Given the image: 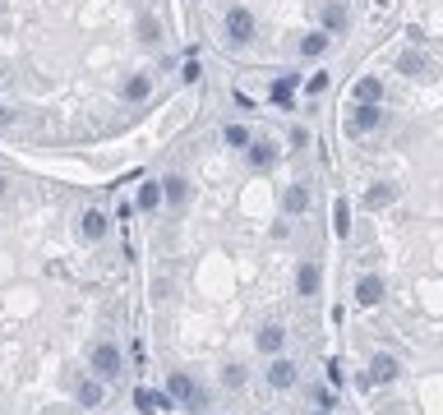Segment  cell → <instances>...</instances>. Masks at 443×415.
Returning <instances> with one entry per match:
<instances>
[{
	"label": "cell",
	"mask_w": 443,
	"mask_h": 415,
	"mask_svg": "<svg viewBox=\"0 0 443 415\" xmlns=\"http://www.w3.org/2000/svg\"><path fill=\"white\" fill-rule=\"evenodd\" d=\"M121 369H125V351L116 342H97L93 351H88V374H93V379L116 383V379H121Z\"/></svg>",
	"instance_id": "6da1fadb"
},
{
	"label": "cell",
	"mask_w": 443,
	"mask_h": 415,
	"mask_svg": "<svg viewBox=\"0 0 443 415\" xmlns=\"http://www.w3.org/2000/svg\"><path fill=\"white\" fill-rule=\"evenodd\" d=\"M166 397L175 401V406H185V411H203V388H199V379H194L190 369H171V379H166Z\"/></svg>",
	"instance_id": "7a4b0ae2"
},
{
	"label": "cell",
	"mask_w": 443,
	"mask_h": 415,
	"mask_svg": "<svg viewBox=\"0 0 443 415\" xmlns=\"http://www.w3.org/2000/svg\"><path fill=\"white\" fill-rule=\"evenodd\" d=\"M222 28H226V42H231V46H250L254 37H259V19H254L245 5H231V9H226Z\"/></svg>",
	"instance_id": "3957f363"
},
{
	"label": "cell",
	"mask_w": 443,
	"mask_h": 415,
	"mask_svg": "<svg viewBox=\"0 0 443 415\" xmlns=\"http://www.w3.org/2000/svg\"><path fill=\"white\" fill-rule=\"evenodd\" d=\"M295 383H300V369H295V360H287V355H273V364H268V388L291 392Z\"/></svg>",
	"instance_id": "277c9868"
},
{
	"label": "cell",
	"mask_w": 443,
	"mask_h": 415,
	"mask_svg": "<svg viewBox=\"0 0 443 415\" xmlns=\"http://www.w3.org/2000/svg\"><path fill=\"white\" fill-rule=\"evenodd\" d=\"M388 300V286H383V277L379 272H365L356 282V304H365V309H374V304H383Z\"/></svg>",
	"instance_id": "5b68a950"
},
{
	"label": "cell",
	"mask_w": 443,
	"mask_h": 415,
	"mask_svg": "<svg viewBox=\"0 0 443 415\" xmlns=\"http://www.w3.org/2000/svg\"><path fill=\"white\" fill-rule=\"evenodd\" d=\"M397 355H388V351H379V355H370V369H365V379L374 383V388H379V383H392L397 379Z\"/></svg>",
	"instance_id": "8992f818"
},
{
	"label": "cell",
	"mask_w": 443,
	"mask_h": 415,
	"mask_svg": "<svg viewBox=\"0 0 443 415\" xmlns=\"http://www.w3.org/2000/svg\"><path fill=\"white\" fill-rule=\"evenodd\" d=\"M319 286H323V268L314 259H305L300 268H295V295H305V300H310V295H319Z\"/></svg>",
	"instance_id": "52a82bcc"
},
{
	"label": "cell",
	"mask_w": 443,
	"mask_h": 415,
	"mask_svg": "<svg viewBox=\"0 0 443 415\" xmlns=\"http://www.w3.org/2000/svg\"><path fill=\"white\" fill-rule=\"evenodd\" d=\"M78 231H83V240H106V231H111V217L102 212V208H88L83 217H78Z\"/></svg>",
	"instance_id": "ba28073f"
},
{
	"label": "cell",
	"mask_w": 443,
	"mask_h": 415,
	"mask_svg": "<svg viewBox=\"0 0 443 415\" xmlns=\"http://www.w3.org/2000/svg\"><path fill=\"white\" fill-rule=\"evenodd\" d=\"M379 125H383V111H379V106H365V102H360L347 130L356 134V138H365V134H374V130H379Z\"/></svg>",
	"instance_id": "9c48e42d"
},
{
	"label": "cell",
	"mask_w": 443,
	"mask_h": 415,
	"mask_svg": "<svg viewBox=\"0 0 443 415\" xmlns=\"http://www.w3.org/2000/svg\"><path fill=\"white\" fill-rule=\"evenodd\" d=\"M254 346H259V355H282V346H287V328H282V323H263L259 337H254Z\"/></svg>",
	"instance_id": "30bf717a"
},
{
	"label": "cell",
	"mask_w": 443,
	"mask_h": 415,
	"mask_svg": "<svg viewBox=\"0 0 443 415\" xmlns=\"http://www.w3.org/2000/svg\"><path fill=\"white\" fill-rule=\"evenodd\" d=\"M121 97L125 102H148V97H153V74H130L121 83Z\"/></svg>",
	"instance_id": "8fae6325"
},
{
	"label": "cell",
	"mask_w": 443,
	"mask_h": 415,
	"mask_svg": "<svg viewBox=\"0 0 443 415\" xmlns=\"http://www.w3.org/2000/svg\"><path fill=\"white\" fill-rule=\"evenodd\" d=\"M347 24H351V14H347V5H342V0H332V5H323V33L342 37V33H347Z\"/></svg>",
	"instance_id": "7c38bea8"
},
{
	"label": "cell",
	"mask_w": 443,
	"mask_h": 415,
	"mask_svg": "<svg viewBox=\"0 0 443 415\" xmlns=\"http://www.w3.org/2000/svg\"><path fill=\"white\" fill-rule=\"evenodd\" d=\"M134 406H139L143 415H153V411H166V406H175L166 392H153V388H134Z\"/></svg>",
	"instance_id": "4fadbf2b"
},
{
	"label": "cell",
	"mask_w": 443,
	"mask_h": 415,
	"mask_svg": "<svg viewBox=\"0 0 443 415\" xmlns=\"http://www.w3.org/2000/svg\"><path fill=\"white\" fill-rule=\"evenodd\" d=\"M102 397H106V383L88 374V379L78 383V406H83V411H93V406H102Z\"/></svg>",
	"instance_id": "5bb4252c"
},
{
	"label": "cell",
	"mask_w": 443,
	"mask_h": 415,
	"mask_svg": "<svg viewBox=\"0 0 443 415\" xmlns=\"http://www.w3.org/2000/svg\"><path fill=\"white\" fill-rule=\"evenodd\" d=\"M397 69H402V74H411V78H429V74H434V65H429V56H420V51H402Z\"/></svg>",
	"instance_id": "9a60e30c"
},
{
	"label": "cell",
	"mask_w": 443,
	"mask_h": 415,
	"mask_svg": "<svg viewBox=\"0 0 443 415\" xmlns=\"http://www.w3.org/2000/svg\"><path fill=\"white\" fill-rule=\"evenodd\" d=\"M392 203H397V185L383 180V185H370V190H365V208H370V212H379V208H392Z\"/></svg>",
	"instance_id": "2e32d148"
},
{
	"label": "cell",
	"mask_w": 443,
	"mask_h": 415,
	"mask_svg": "<svg viewBox=\"0 0 443 415\" xmlns=\"http://www.w3.org/2000/svg\"><path fill=\"white\" fill-rule=\"evenodd\" d=\"M273 162H277V143H268V138H254V143H250V166H254V171H268Z\"/></svg>",
	"instance_id": "e0dca14e"
},
{
	"label": "cell",
	"mask_w": 443,
	"mask_h": 415,
	"mask_svg": "<svg viewBox=\"0 0 443 415\" xmlns=\"http://www.w3.org/2000/svg\"><path fill=\"white\" fill-rule=\"evenodd\" d=\"M162 199H166V203H175V208H180V203H190V180L171 171V175L162 180Z\"/></svg>",
	"instance_id": "ac0fdd59"
},
{
	"label": "cell",
	"mask_w": 443,
	"mask_h": 415,
	"mask_svg": "<svg viewBox=\"0 0 443 415\" xmlns=\"http://www.w3.org/2000/svg\"><path fill=\"white\" fill-rule=\"evenodd\" d=\"M328 46H332V33H323V28H319V33H305V37H300V56H310V61H319Z\"/></svg>",
	"instance_id": "d6986e66"
},
{
	"label": "cell",
	"mask_w": 443,
	"mask_h": 415,
	"mask_svg": "<svg viewBox=\"0 0 443 415\" xmlns=\"http://www.w3.org/2000/svg\"><path fill=\"white\" fill-rule=\"evenodd\" d=\"M305 208H310V190H305V185H291V190L282 194V212H287V217H300Z\"/></svg>",
	"instance_id": "ffe728a7"
},
{
	"label": "cell",
	"mask_w": 443,
	"mask_h": 415,
	"mask_svg": "<svg viewBox=\"0 0 443 415\" xmlns=\"http://www.w3.org/2000/svg\"><path fill=\"white\" fill-rule=\"evenodd\" d=\"M379 97H383V83H379L374 74L356 78V102H365V106H379Z\"/></svg>",
	"instance_id": "44dd1931"
},
{
	"label": "cell",
	"mask_w": 443,
	"mask_h": 415,
	"mask_svg": "<svg viewBox=\"0 0 443 415\" xmlns=\"http://www.w3.org/2000/svg\"><path fill=\"white\" fill-rule=\"evenodd\" d=\"M295 83H300V78H295V74H282L277 83H273V102H277V106H287L291 97H295Z\"/></svg>",
	"instance_id": "7402d4cb"
},
{
	"label": "cell",
	"mask_w": 443,
	"mask_h": 415,
	"mask_svg": "<svg viewBox=\"0 0 443 415\" xmlns=\"http://www.w3.org/2000/svg\"><path fill=\"white\" fill-rule=\"evenodd\" d=\"M157 203H162V180H148V185H139V208H143V212H153Z\"/></svg>",
	"instance_id": "603a6c76"
},
{
	"label": "cell",
	"mask_w": 443,
	"mask_h": 415,
	"mask_svg": "<svg viewBox=\"0 0 443 415\" xmlns=\"http://www.w3.org/2000/svg\"><path fill=\"white\" fill-rule=\"evenodd\" d=\"M332 231H337V235L351 231V203L347 199H337V208H332Z\"/></svg>",
	"instance_id": "cb8c5ba5"
},
{
	"label": "cell",
	"mask_w": 443,
	"mask_h": 415,
	"mask_svg": "<svg viewBox=\"0 0 443 415\" xmlns=\"http://www.w3.org/2000/svg\"><path fill=\"white\" fill-rule=\"evenodd\" d=\"M222 143H231V148H250L254 138H250V130H245V125H226V130H222Z\"/></svg>",
	"instance_id": "d4e9b609"
},
{
	"label": "cell",
	"mask_w": 443,
	"mask_h": 415,
	"mask_svg": "<svg viewBox=\"0 0 443 415\" xmlns=\"http://www.w3.org/2000/svg\"><path fill=\"white\" fill-rule=\"evenodd\" d=\"M222 383H226V388H245V364H226Z\"/></svg>",
	"instance_id": "484cf974"
},
{
	"label": "cell",
	"mask_w": 443,
	"mask_h": 415,
	"mask_svg": "<svg viewBox=\"0 0 443 415\" xmlns=\"http://www.w3.org/2000/svg\"><path fill=\"white\" fill-rule=\"evenodd\" d=\"M323 88H328V74L319 69V74H310V83H305V93H310V97H319Z\"/></svg>",
	"instance_id": "4316f807"
},
{
	"label": "cell",
	"mask_w": 443,
	"mask_h": 415,
	"mask_svg": "<svg viewBox=\"0 0 443 415\" xmlns=\"http://www.w3.org/2000/svg\"><path fill=\"white\" fill-rule=\"evenodd\" d=\"M157 33H162V28H157L153 19H143V24H139V37H143V42H162V37H157Z\"/></svg>",
	"instance_id": "83f0119b"
},
{
	"label": "cell",
	"mask_w": 443,
	"mask_h": 415,
	"mask_svg": "<svg viewBox=\"0 0 443 415\" xmlns=\"http://www.w3.org/2000/svg\"><path fill=\"white\" fill-rule=\"evenodd\" d=\"M310 143V130H300V125H291V148H305Z\"/></svg>",
	"instance_id": "f1b7e54d"
},
{
	"label": "cell",
	"mask_w": 443,
	"mask_h": 415,
	"mask_svg": "<svg viewBox=\"0 0 443 415\" xmlns=\"http://www.w3.org/2000/svg\"><path fill=\"white\" fill-rule=\"evenodd\" d=\"M328 383H332V388L342 383V364H337V360H328Z\"/></svg>",
	"instance_id": "f546056e"
},
{
	"label": "cell",
	"mask_w": 443,
	"mask_h": 415,
	"mask_svg": "<svg viewBox=\"0 0 443 415\" xmlns=\"http://www.w3.org/2000/svg\"><path fill=\"white\" fill-rule=\"evenodd\" d=\"M9 121H14V116H9V111H0V130H5V125H9Z\"/></svg>",
	"instance_id": "4dcf8cb0"
}]
</instances>
